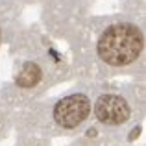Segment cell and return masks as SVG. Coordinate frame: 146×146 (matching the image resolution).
I'll return each instance as SVG.
<instances>
[{
    "label": "cell",
    "mask_w": 146,
    "mask_h": 146,
    "mask_svg": "<svg viewBox=\"0 0 146 146\" xmlns=\"http://www.w3.org/2000/svg\"><path fill=\"white\" fill-rule=\"evenodd\" d=\"M98 56L111 67H126L143 52V33L133 24H113L100 35Z\"/></svg>",
    "instance_id": "obj_1"
},
{
    "label": "cell",
    "mask_w": 146,
    "mask_h": 146,
    "mask_svg": "<svg viewBox=\"0 0 146 146\" xmlns=\"http://www.w3.org/2000/svg\"><path fill=\"white\" fill-rule=\"evenodd\" d=\"M91 115V100L87 94L74 93L56 102L52 109V120L57 129L72 131L80 128Z\"/></svg>",
    "instance_id": "obj_2"
},
{
    "label": "cell",
    "mask_w": 146,
    "mask_h": 146,
    "mask_svg": "<svg viewBox=\"0 0 146 146\" xmlns=\"http://www.w3.org/2000/svg\"><path fill=\"white\" fill-rule=\"evenodd\" d=\"M93 113L100 124L118 128V126L126 124L131 118L133 111L129 102L124 96L115 93H106L96 98V102L93 106Z\"/></svg>",
    "instance_id": "obj_3"
},
{
    "label": "cell",
    "mask_w": 146,
    "mask_h": 146,
    "mask_svg": "<svg viewBox=\"0 0 146 146\" xmlns=\"http://www.w3.org/2000/svg\"><path fill=\"white\" fill-rule=\"evenodd\" d=\"M41 76H43V72L37 63H24L19 74L15 76V83L21 89H32L41 82Z\"/></svg>",
    "instance_id": "obj_4"
},
{
    "label": "cell",
    "mask_w": 146,
    "mask_h": 146,
    "mask_svg": "<svg viewBox=\"0 0 146 146\" xmlns=\"http://www.w3.org/2000/svg\"><path fill=\"white\" fill-rule=\"evenodd\" d=\"M24 146H26V144H24Z\"/></svg>",
    "instance_id": "obj_5"
}]
</instances>
